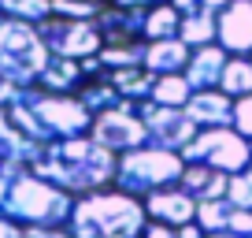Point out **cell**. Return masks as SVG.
I'll return each instance as SVG.
<instances>
[{
  "instance_id": "obj_42",
  "label": "cell",
  "mask_w": 252,
  "mask_h": 238,
  "mask_svg": "<svg viewBox=\"0 0 252 238\" xmlns=\"http://www.w3.org/2000/svg\"><path fill=\"white\" fill-rule=\"evenodd\" d=\"M249 171H252V164H249Z\"/></svg>"
},
{
  "instance_id": "obj_3",
  "label": "cell",
  "mask_w": 252,
  "mask_h": 238,
  "mask_svg": "<svg viewBox=\"0 0 252 238\" xmlns=\"http://www.w3.org/2000/svg\"><path fill=\"white\" fill-rule=\"evenodd\" d=\"M74 198L48 179H41L30 164L0 171V216L19 227H67Z\"/></svg>"
},
{
  "instance_id": "obj_1",
  "label": "cell",
  "mask_w": 252,
  "mask_h": 238,
  "mask_svg": "<svg viewBox=\"0 0 252 238\" xmlns=\"http://www.w3.org/2000/svg\"><path fill=\"white\" fill-rule=\"evenodd\" d=\"M30 167L52 186L67 190L71 198H86V194L115 186L119 157L111 149H104L96 138L82 134V138H63V142L41 145L33 153Z\"/></svg>"
},
{
  "instance_id": "obj_8",
  "label": "cell",
  "mask_w": 252,
  "mask_h": 238,
  "mask_svg": "<svg viewBox=\"0 0 252 238\" xmlns=\"http://www.w3.org/2000/svg\"><path fill=\"white\" fill-rule=\"evenodd\" d=\"M37 30L45 38L48 52L63 56V60H89V56H100V48H104V34L96 26V19L48 15L45 23H37Z\"/></svg>"
},
{
  "instance_id": "obj_30",
  "label": "cell",
  "mask_w": 252,
  "mask_h": 238,
  "mask_svg": "<svg viewBox=\"0 0 252 238\" xmlns=\"http://www.w3.org/2000/svg\"><path fill=\"white\" fill-rule=\"evenodd\" d=\"M230 231L241 238H252V208H234L230 216Z\"/></svg>"
},
{
  "instance_id": "obj_28",
  "label": "cell",
  "mask_w": 252,
  "mask_h": 238,
  "mask_svg": "<svg viewBox=\"0 0 252 238\" xmlns=\"http://www.w3.org/2000/svg\"><path fill=\"white\" fill-rule=\"evenodd\" d=\"M226 201H230L234 208H252V171H237V175H230Z\"/></svg>"
},
{
  "instance_id": "obj_20",
  "label": "cell",
  "mask_w": 252,
  "mask_h": 238,
  "mask_svg": "<svg viewBox=\"0 0 252 238\" xmlns=\"http://www.w3.org/2000/svg\"><path fill=\"white\" fill-rule=\"evenodd\" d=\"M178 38L186 41L189 48H200V45H219V15L215 11H189V15H182V30Z\"/></svg>"
},
{
  "instance_id": "obj_39",
  "label": "cell",
  "mask_w": 252,
  "mask_h": 238,
  "mask_svg": "<svg viewBox=\"0 0 252 238\" xmlns=\"http://www.w3.org/2000/svg\"><path fill=\"white\" fill-rule=\"evenodd\" d=\"M89 4H100V8H104V4H108V0H89Z\"/></svg>"
},
{
  "instance_id": "obj_5",
  "label": "cell",
  "mask_w": 252,
  "mask_h": 238,
  "mask_svg": "<svg viewBox=\"0 0 252 238\" xmlns=\"http://www.w3.org/2000/svg\"><path fill=\"white\" fill-rule=\"evenodd\" d=\"M48 60H52V52H48L45 38L33 23L8 19L0 26V79L4 82H11L15 89L37 86Z\"/></svg>"
},
{
  "instance_id": "obj_21",
  "label": "cell",
  "mask_w": 252,
  "mask_h": 238,
  "mask_svg": "<svg viewBox=\"0 0 252 238\" xmlns=\"http://www.w3.org/2000/svg\"><path fill=\"white\" fill-rule=\"evenodd\" d=\"M197 93V89L189 86L186 75H156V82H152V104H159V108H186L189 97Z\"/></svg>"
},
{
  "instance_id": "obj_15",
  "label": "cell",
  "mask_w": 252,
  "mask_h": 238,
  "mask_svg": "<svg viewBox=\"0 0 252 238\" xmlns=\"http://www.w3.org/2000/svg\"><path fill=\"white\" fill-rule=\"evenodd\" d=\"M193 48L182 38H167V41H145V71L149 75H182L189 64Z\"/></svg>"
},
{
  "instance_id": "obj_31",
  "label": "cell",
  "mask_w": 252,
  "mask_h": 238,
  "mask_svg": "<svg viewBox=\"0 0 252 238\" xmlns=\"http://www.w3.org/2000/svg\"><path fill=\"white\" fill-rule=\"evenodd\" d=\"M23 238H74L67 227H23Z\"/></svg>"
},
{
  "instance_id": "obj_27",
  "label": "cell",
  "mask_w": 252,
  "mask_h": 238,
  "mask_svg": "<svg viewBox=\"0 0 252 238\" xmlns=\"http://www.w3.org/2000/svg\"><path fill=\"white\" fill-rule=\"evenodd\" d=\"M100 11V4H89V0H52V15L60 19H96Z\"/></svg>"
},
{
  "instance_id": "obj_4",
  "label": "cell",
  "mask_w": 252,
  "mask_h": 238,
  "mask_svg": "<svg viewBox=\"0 0 252 238\" xmlns=\"http://www.w3.org/2000/svg\"><path fill=\"white\" fill-rule=\"evenodd\" d=\"M145 223H149L145 201L119 186H108V190L74 198L67 231L74 238H141Z\"/></svg>"
},
{
  "instance_id": "obj_36",
  "label": "cell",
  "mask_w": 252,
  "mask_h": 238,
  "mask_svg": "<svg viewBox=\"0 0 252 238\" xmlns=\"http://www.w3.org/2000/svg\"><path fill=\"white\" fill-rule=\"evenodd\" d=\"M171 4L182 11V15H189V11H200V0H171Z\"/></svg>"
},
{
  "instance_id": "obj_6",
  "label": "cell",
  "mask_w": 252,
  "mask_h": 238,
  "mask_svg": "<svg viewBox=\"0 0 252 238\" xmlns=\"http://www.w3.org/2000/svg\"><path fill=\"white\" fill-rule=\"evenodd\" d=\"M182 171H186V157L174 149H159V145H141L134 153H123L115 167V186L134 198H149V194L163 190V186H178Z\"/></svg>"
},
{
  "instance_id": "obj_13",
  "label": "cell",
  "mask_w": 252,
  "mask_h": 238,
  "mask_svg": "<svg viewBox=\"0 0 252 238\" xmlns=\"http://www.w3.org/2000/svg\"><path fill=\"white\" fill-rule=\"evenodd\" d=\"M186 116L197 123V130L234 127V97H226L222 89H197L186 104Z\"/></svg>"
},
{
  "instance_id": "obj_14",
  "label": "cell",
  "mask_w": 252,
  "mask_h": 238,
  "mask_svg": "<svg viewBox=\"0 0 252 238\" xmlns=\"http://www.w3.org/2000/svg\"><path fill=\"white\" fill-rule=\"evenodd\" d=\"M226 64H230V52L222 45H200V48H193V56H189L182 75L189 79L193 89H219Z\"/></svg>"
},
{
  "instance_id": "obj_19",
  "label": "cell",
  "mask_w": 252,
  "mask_h": 238,
  "mask_svg": "<svg viewBox=\"0 0 252 238\" xmlns=\"http://www.w3.org/2000/svg\"><path fill=\"white\" fill-rule=\"evenodd\" d=\"M178 30H182V11L174 8L171 0L167 4H152L145 11L141 41H167V38H178Z\"/></svg>"
},
{
  "instance_id": "obj_41",
  "label": "cell",
  "mask_w": 252,
  "mask_h": 238,
  "mask_svg": "<svg viewBox=\"0 0 252 238\" xmlns=\"http://www.w3.org/2000/svg\"><path fill=\"white\" fill-rule=\"evenodd\" d=\"M149 4H167V0H149Z\"/></svg>"
},
{
  "instance_id": "obj_37",
  "label": "cell",
  "mask_w": 252,
  "mask_h": 238,
  "mask_svg": "<svg viewBox=\"0 0 252 238\" xmlns=\"http://www.w3.org/2000/svg\"><path fill=\"white\" fill-rule=\"evenodd\" d=\"M226 4H230V0H200V8H204V11H215V15H219Z\"/></svg>"
},
{
  "instance_id": "obj_2",
  "label": "cell",
  "mask_w": 252,
  "mask_h": 238,
  "mask_svg": "<svg viewBox=\"0 0 252 238\" xmlns=\"http://www.w3.org/2000/svg\"><path fill=\"white\" fill-rule=\"evenodd\" d=\"M4 116L37 145L63 142V138H82L93 130V119H96L82 104L78 93H48L41 86L15 89V97L4 104Z\"/></svg>"
},
{
  "instance_id": "obj_33",
  "label": "cell",
  "mask_w": 252,
  "mask_h": 238,
  "mask_svg": "<svg viewBox=\"0 0 252 238\" xmlns=\"http://www.w3.org/2000/svg\"><path fill=\"white\" fill-rule=\"evenodd\" d=\"M0 238H23V227L8 216H0Z\"/></svg>"
},
{
  "instance_id": "obj_26",
  "label": "cell",
  "mask_w": 252,
  "mask_h": 238,
  "mask_svg": "<svg viewBox=\"0 0 252 238\" xmlns=\"http://www.w3.org/2000/svg\"><path fill=\"white\" fill-rule=\"evenodd\" d=\"M78 97H82V104H86L93 116H100V112L119 108V104H123V93L111 86V79L108 82H89L86 89H78Z\"/></svg>"
},
{
  "instance_id": "obj_18",
  "label": "cell",
  "mask_w": 252,
  "mask_h": 238,
  "mask_svg": "<svg viewBox=\"0 0 252 238\" xmlns=\"http://www.w3.org/2000/svg\"><path fill=\"white\" fill-rule=\"evenodd\" d=\"M82 60H63V56H52L48 60V67L41 71L37 86L48 89V93H74V89L82 86Z\"/></svg>"
},
{
  "instance_id": "obj_12",
  "label": "cell",
  "mask_w": 252,
  "mask_h": 238,
  "mask_svg": "<svg viewBox=\"0 0 252 238\" xmlns=\"http://www.w3.org/2000/svg\"><path fill=\"white\" fill-rule=\"evenodd\" d=\"M145 201V212L149 220H159V223H171V227H186V223L197 220V198L186 194L182 186H163V190L149 194Z\"/></svg>"
},
{
  "instance_id": "obj_17",
  "label": "cell",
  "mask_w": 252,
  "mask_h": 238,
  "mask_svg": "<svg viewBox=\"0 0 252 238\" xmlns=\"http://www.w3.org/2000/svg\"><path fill=\"white\" fill-rule=\"evenodd\" d=\"M37 149L41 145L30 142V138L4 116V108H0V171H8V167H26Z\"/></svg>"
},
{
  "instance_id": "obj_24",
  "label": "cell",
  "mask_w": 252,
  "mask_h": 238,
  "mask_svg": "<svg viewBox=\"0 0 252 238\" xmlns=\"http://www.w3.org/2000/svg\"><path fill=\"white\" fill-rule=\"evenodd\" d=\"M230 216H234V205H230L226 198L197 201V223L204 227V235H219V231H230Z\"/></svg>"
},
{
  "instance_id": "obj_22",
  "label": "cell",
  "mask_w": 252,
  "mask_h": 238,
  "mask_svg": "<svg viewBox=\"0 0 252 238\" xmlns=\"http://www.w3.org/2000/svg\"><path fill=\"white\" fill-rule=\"evenodd\" d=\"M111 86L123 93V101H149L152 97V82H156V75H149L145 67H123V71H111L108 75Z\"/></svg>"
},
{
  "instance_id": "obj_23",
  "label": "cell",
  "mask_w": 252,
  "mask_h": 238,
  "mask_svg": "<svg viewBox=\"0 0 252 238\" xmlns=\"http://www.w3.org/2000/svg\"><path fill=\"white\" fill-rule=\"evenodd\" d=\"M219 89L226 97H234V101H237V97H245V93H252V56H230Z\"/></svg>"
},
{
  "instance_id": "obj_7",
  "label": "cell",
  "mask_w": 252,
  "mask_h": 238,
  "mask_svg": "<svg viewBox=\"0 0 252 238\" xmlns=\"http://www.w3.org/2000/svg\"><path fill=\"white\" fill-rule=\"evenodd\" d=\"M186 164H208L215 171H226V175H237V171H249L252 164V142L245 134H237L234 127H208V130H197V138L182 149Z\"/></svg>"
},
{
  "instance_id": "obj_16",
  "label": "cell",
  "mask_w": 252,
  "mask_h": 238,
  "mask_svg": "<svg viewBox=\"0 0 252 238\" xmlns=\"http://www.w3.org/2000/svg\"><path fill=\"white\" fill-rule=\"evenodd\" d=\"M178 186L186 194H193L197 201H215V198H226L230 175L226 171H215V167H208V164H186Z\"/></svg>"
},
{
  "instance_id": "obj_38",
  "label": "cell",
  "mask_w": 252,
  "mask_h": 238,
  "mask_svg": "<svg viewBox=\"0 0 252 238\" xmlns=\"http://www.w3.org/2000/svg\"><path fill=\"white\" fill-rule=\"evenodd\" d=\"M208 238H241V235H234V231H219V235H208Z\"/></svg>"
},
{
  "instance_id": "obj_34",
  "label": "cell",
  "mask_w": 252,
  "mask_h": 238,
  "mask_svg": "<svg viewBox=\"0 0 252 238\" xmlns=\"http://www.w3.org/2000/svg\"><path fill=\"white\" fill-rule=\"evenodd\" d=\"M178 238H208V235H204V227L193 220V223H186V227H178Z\"/></svg>"
},
{
  "instance_id": "obj_32",
  "label": "cell",
  "mask_w": 252,
  "mask_h": 238,
  "mask_svg": "<svg viewBox=\"0 0 252 238\" xmlns=\"http://www.w3.org/2000/svg\"><path fill=\"white\" fill-rule=\"evenodd\" d=\"M141 238H178V227L159 223V220H149V223H145V235H141Z\"/></svg>"
},
{
  "instance_id": "obj_10",
  "label": "cell",
  "mask_w": 252,
  "mask_h": 238,
  "mask_svg": "<svg viewBox=\"0 0 252 238\" xmlns=\"http://www.w3.org/2000/svg\"><path fill=\"white\" fill-rule=\"evenodd\" d=\"M137 112H141L145 127H149V145L182 153L197 138V123L186 116V108H159V104H152V101H141Z\"/></svg>"
},
{
  "instance_id": "obj_29",
  "label": "cell",
  "mask_w": 252,
  "mask_h": 238,
  "mask_svg": "<svg viewBox=\"0 0 252 238\" xmlns=\"http://www.w3.org/2000/svg\"><path fill=\"white\" fill-rule=\"evenodd\" d=\"M234 130L252 142V93H245V97L234 101Z\"/></svg>"
},
{
  "instance_id": "obj_25",
  "label": "cell",
  "mask_w": 252,
  "mask_h": 238,
  "mask_svg": "<svg viewBox=\"0 0 252 238\" xmlns=\"http://www.w3.org/2000/svg\"><path fill=\"white\" fill-rule=\"evenodd\" d=\"M4 19H19V23H45L52 15V0H0Z\"/></svg>"
},
{
  "instance_id": "obj_11",
  "label": "cell",
  "mask_w": 252,
  "mask_h": 238,
  "mask_svg": "<svg viewBox=\"0 0 252 238\" xmlns=\"http://www.w3.org/2000/svg\"><path fill=\"white\" fill-rule=\"evenodd\" d=\"M219 41L230 56H252V0H230L219 11Z\"/></svg>"
},
{
  "instance_id": "obj_9",
  "label": "cell",
  "mask_w": 252,
  "mask_h": 238,
  "mask_svg": "<svg viewBox=\"0 0 252 238\" xmlns=\"http://www.w3.org/2000/svg\"><path fill=\"white\" fill-rule=\"evenodd\" d=\"M89 138H96V142H100L104 149H111L115 157L149 145V127H145L141 112H137V101H123L119 108L100 112V116L93 119Z\"/></svg>"
},
{
  "instance_id": "obj_40",
  "label": "cell",
  "mask_w": 252,
  "mask_h": 238,
  "mask_svg": "<svg viewBox=\"0 0 252 238\" xmlns=\"http://www.w3.org/2000/svg\"><path fill=\"white\" fill-rule=\"evenodd\" d=\"M4 23H8V19H4V11H0V26H4Z\"/></svg>"
},
{
  "instance_id": "obj_35",
  "label": "cell",
  "mask_w": 252,
  "mask_h": 238,
  "mask_svg": "<svg viewBox=\"0 0 252 238\" xmlns=\"http://www.w3.org/2000/svg\"><path fill=\"white\" fill-rule=\"evenodd\" d=\"M115 8H123V11H141V8H152L149 0H111Z\"/></svg>"
}]
</instances>
